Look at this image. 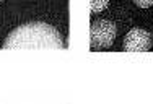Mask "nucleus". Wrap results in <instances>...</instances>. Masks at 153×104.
Here are the masks:
<instances>
[{"label": "nucleus", "mask_w": 153, "mask_h": 104, "mask_svg": "<svg viewBox=\"0 0 153 104\" xmlns=\"http://www.w3.org/2000/svg\"><path fill=\"white\" fill-rule=\"evenodd\" d=\"M60 33L42 21H31L15 28L3 42V49H62Z\"/></svg>", "instance_id": "obj_1"}, {"label": "nucleus", "mask_w": 153, "mask_h": 104, "mask_svg": "<svg viewBox=\"0 0 153 104\" xmlns=\"http://www.w3.org/2000/svg\"><path fill=\"white\" fill-rule=\"evenodd\" d=\"M117 34V28L109 20H96L90 26V46L93 49H103L112 46Z\"/></svg>", "instance_id": "obj_2"}, {"label": "nucleus", "mask_w": 153, "mask_h": 104, "mask_svg": "<svg viewBox=\"0 0 153 104\" xmlns=\"http://www.w3.org/2000/svg\"><path fill=\"white\" fill-rule=\"evenodd\" d=\"M152 47V34L145 30H130L124 38L126 52H147Z\"/></svg>", "instance_id": "obj_3"}, {"label": "nucleus", "mask_w": 153, "mask_h": 104, "mask_svg": "<svg viewBox=\"0 0 153 104\" xmlns=\"http://www.w3.org/2000/svg\"><path fill=\"white\" fill-rule=\"evenodd\" d=\"M91 3V13H101L108 8L109 0H90Z\"/></svg>", "instance_id": "obj_4"}, {"label": "nucleus", "mask_w": 153, "mask_h": 104, "mask_svg": "<svg viewBox=\"0 0 153 104\" xmlns=\"http://www.w3.org/2000/svg\"><path fill=\"white\" fill-rule=\"evenodd\" d=\"M134 3L140 8H148V7L153 5V0H134Z\"/></svg>", "instance_id": "obj_5"}, {"label": "nucleus", "mask_w": 153, "mask_h": 104, "mask_svg": "<svg viewBox=\"0 0 153 104\" xmlns=\"http://www.w3.org/2000/svg\"><path fill=\"white\" fill-rule=\"evenodd\" d=\"M0 2H2V0H0Z\"/></svg>", "instance_id": "obj_6"}]
</instances>
